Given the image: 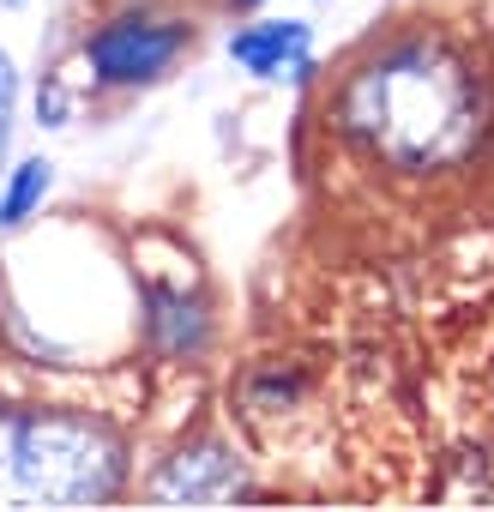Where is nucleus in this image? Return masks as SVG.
I'll list each match as a JSON object with an SVG mask.
<instances>
[{
    "instance_id": "obj_1",
    "label": "nucleus",
    "mask_w": 494,
    "mask_h": 512,
    "mask_svg": "<svg viewBox=\"0 0 494 512\" xmlns=\"http://www.w3.org/2000/svg\"><path fill=\"white\" fill-rule=\"evenodd\" d=\"M326 127L386 175H458L494 133L488 73L470 61L458 37L416 25L344 67L326 103Z\"/></svg>"
},
{
    "instance_id": "obj_2",
    "label": "nucleus",
    "mask_w": 494,
    "mask_h": 512,
    "mask_svg": "<svg viewBox=\"0 0 494 512\" xmlns=\"http://www.w3.org/2000/svg\"><path fill=\"white\" fill-rule=\"evenodd\" d=\"M133 482V446L103 410L0 398V506H109Z\"/></svg>"
},
{
    "instance_id": "obj_3",
    "label": "nucleus",
    "mask_w": 494,
    "mask_h": 512,
    "mask_svg": "<svg viewBox=\"0 0 494 512\" xmlns=\"http://www.w3.org/2000/svg\"><path fill=\"white\" fill-rule=\"evenodd\" d=\"M193 43V25L181 19H151V13H115L85 37V67L103 91H133L163 79L181 49Z\"/></svg>"
},
{
    "instance_id": "obj_4",
    "label": "nucleus",
    "mask_w": 494,
    "mask_h": 512,
    "mask_svg": "<svg viewBox=\"0 0 494 512\" xmlns=\"http://www.w3.org/2000/svg\"><path fill=\"white\" fill-rule=\"evenodd\" d=\"M151 506H235V500H254V482H247L241 458L223 446V440H187L175 446L151 482H145Z\"/></svg>"
},
{
    "instance_id": "obj_5",
    "label": "nucleus",
    "mask_w": 494,
    "mask_h": 512,
    "mask_svg": "<svg viewBox=\"0 0 494 512\" xmlns=\"http://www.w3.org/2000/svg\"><path fill=\"white\" fill-rule=\"evenodd\" d=\"M139 332L163 362H193L211 338V314L187 284H145L139 296Z\"/></svg>"
},
{
    "instance_id": "obj_6",
    "label": "nucleus",
    "mask_w": 494,
    "mask_h": 512,
    "mask_svg": "<svg viewBox=\"0 0 494 512\" xmlns=\"http://www.w3.org/2000/svg\"><path fill=\"white\" fill-rule=\"evenodd\" d=\"M229 61L254 79H308L314 73V31L302 19H254L229 37Z\"/></svg>"
},
{
    "instance_id": "obj_7",
    "label": "nucleus",
    "mask_w": 494,
    "mask_h": 512,
    "mask_svg": "<svg viewBox=\"0 0 494 512\" xmlns=\"http://www.w3.org/2000/svg\"><path fill=\"white\" fill-rule=\"evenodd\" d=\"M49 187H55V163H49V157H25V163L7 175V187H0V229H25V223L43 211Z\"/></svg>"
},
{
    "instance_id": "obj_8",
    "label": "nucleus",
    "mask_w": 494,
    "mask_h": 512,
    "mask_svg": "<svg viewBox=\"0 0 494 512\" xmlns=\"http://www.w3.org/2000/svg\"><path fill=\"white\" fill-rule=\"evenodd\" d=\"M13 109H19V73H13V55L0 49V163H7V145H13Z\"/></svg>"
},
{
    "instance_id": "obj_9",
    "label": "nucleus",
    "mask_w": 494,
    "mask_h": 512,
    "mask_svg": "<svg viewBox=\"0 0 494 512\" xmlns=\"http://www.w3.org/2000/svg\"><path fill=\"white\" fill-rule=\"evenodd\" d=\"M235 7H260V0H235Z\"/></svg>"
},
{
    "instance_id": "obj_10",
    "label": "nucleus",
    "mask_w": 494,
    "mask_h": 512,
    "mask_svg": "<svg viewBox=\"0 0 494 512\" xmlns=\"http://www.w3.org/2000/svg\"><path fill=\"white\" fill-rule=\"evenodd\" d=\"M0 7H25V0H0Z\"/></svg>"
}]
</instances>
